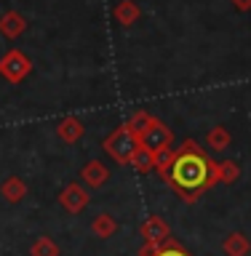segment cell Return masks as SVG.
<instances>
[{"instance_id": "cell-1", "label": "cell", "mask_w": 251, "mask_h": 256, "mask_svg": "<svg viewBox=\"0 0 251 256\" xmlns=\"http://www.w3.org/2000/svg\"><path fill=\"white\" fill-rule=\"evenodd\" d=\"M166 176L176 192H182L184 198H195L198 192H203L211 184L214 166L203 152H198L195 147H187L174 155V160L168 163Z\"/></svg>"}, {"instance_id": "cell-2", "label": "cell", "mask_w": 251, "mask_h": 256, "mask_svg": "<svg viewBox=\"0 0 251 256\" xmlns=\"http://www.w3.org/2000/svg\"><path fill=\"white\" fill-rule=\"evenodd\" d=\"M0 27H3L6 35H16V32H22V30H24V19H22V16H16V14H8Z\"/></svg>"}, {"instance_id": "cell-3", "label": "cell", "mask_w": 251, "mask_h": 256, "mask_svg": "<svg viewBox=\"0 0 251 256\" xmlns=\"http://www.w3.org/2000/svg\"><path fill=\"white\" fill-rule=\"evenodd\" d=\"M152 256H187L182 251V248H176V246H166V248H160V251H155Z\"/></svg>"}, {"instance_id": "cell-4", "label": "cell", "mask_w": 251, "mask_h": 256, "mask_svg": "<svg viewBox=\"0 0 251 256\" xmlns=\"http://www.w3.org/2000/svg\"><path fill=\"white\" fill-rule=\"evenodd\" d=\"M118 16H120V19H123V22H131L134 16H136V8H134L131 3H126V6H120V11H118Z\"/></svg>"}, {"instance_id": "cell-5", "label": "cell", "mask_w": 251, "mask_h": 256, "mask_svg": "<svg viewBox=\"0 0 251 256\" xmlns=\"http://www.w3.org/2000/svg\"><path fill=\"white\" fill-rule=\"evenodd\" d=\"M235 3H238V8H248L251 0H235Z\"/></svg>"}]
</instances>
